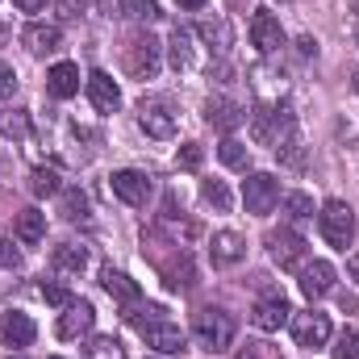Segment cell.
<instances>
[{
  "label": "cell",
  "instance_id": "cell-44",
  "mask_svg": "<svg viewBox=\"0 0 359 359\" xmlns=\"http://www.w3.org/2000/svg\"><path fill=\"white\" fill-rule=\"evenodd\" d=\"M4 38H8V25H4V21H0V42H4Z\"/></svg>",
  "mask_w": 359,
  "mask_h": 359
},
{
  "label": "cell",
  "instance_id": "cell-22",
  "mask_svg": "<svg viewBox=\"0 0 359 359\" xmlns=\"http://www.w3.org/2000/svg\"><path fill=\"white\" fill-rule=\"evenodd\" d=\"M50 264H55V271H63V276H84V271H88V247L63 243V247H55Z\"/></svg>",
  "mask_w": 359,
  "mask_h": 359
},
{
  "label": "cell",
  "instance_id": "cell-3",
  "mask_svg": "<svg viewBox=\"0 0 359 359\" xmlns=\"http://www.w3.org/2000/svg\"><path fill=\"white\" fill-rule=\"evenodd\" d=\"M192 339H196V347L217 355V351H226L234 343V318L226 309H201L192 318Z\"/></svg>",
  "mask_w": 359,
  "mask_h": 359
},
{
  "label": "cell",
  "instance_id": "cell-47",
  "mask_svg": "<svg viewBox=\"0 0 359 359\" xmlns=\"http://www.w3.org/2000/svg\"><path fill=\"white\" fill-rule=\"evenodd\" d=\"M8 359H21V355H8Z\"/></svg>",
  "mask_w": 359,
  "mask_h": 359
},
{
  "label": "cell",
  "instance_id": "cell-5",
  "mask_svg": "<svg viewBox=\"0 0 359 359\" xmlns=\"http://www.w3.org/2000/svg\"><path fill=\"white\" fill-rule=\"evenodd\" d=\"M318 226H322V238L334 247V251H347L351 238H355V213L347 201H326L318 209Z\"/></svg>",
  "mask_w": 359,
  "mask_h": 359
},
{
  "label": "cell",
  "instance_id": "cell-20",
  "mask_svg": "<svg viewBox=\"0 0 359 359\" xmlns=\"http://www.w3.org/2000/svg\"><path fill=\"white\" fill-rule=\"evenodd\" d=\"M21 42L29 46V55H50V50L63 46V29H59V25H42V21H34V25H25Z\"/></svg>",
  "mask_w": 359,
  "mask_h": 359
},
{
  "label": "cell",
  "instance_id": "cell-27",
  "mask_svg": "<svg viewBox=\"0 0 359 359\" xmlns=\"http://www.w3.org/2000/svg\"><path fill=\"white\" fill-rule=\"evenodd\" d=\"M84 359H126V347L113 334H96L84 343Z\"/></svg>",
  "mask_w": 359,
  "mask_h": 359
},
{
  "label": "cell",
  "instance_id": "cell-31",
  "mask_svg": "<svg viewBox=\"0 0 359 359\" xmlns=\"http://www.w3.org/2000/svg\"><path fill=\"white\" fill-rule=\"evenodd\" d=\"M121 13L130 21H159V0H121Z\"/></svg>",
  "mask_w": 359,
  "mask_h": 359
},
{
  "label": "cell",
  "instance_id": "cell-23",
  "mask_svg": "<svg viewBox=\"0 0 359 359\" xmlns=\"http://www.w3.org/2000/svg\"><path fill=\"white\" fill-rule=\"evenodd\" d=\"M13 234H17L25 247H38V243L46 238V213H42V209H21V213H17Z\"/></svg>",
  "mask_w": 359,
  "mask_h": 359
},
{
  "label": "cell",
  "instance_id": "cell-17",
  "mask_svg": "<svg viewBox=\"0 0 359 359\" xmlns=\"http://www.w3.org/2000/svg\"><path fill=\"white\" fill-rule=\"evenodd\" d=\"M205 121L230 134V130L243 126V109H238V100H230V96H209V100H205Z\"/></svg>",
  "mask_w": 359,
  "mask_h": 359
},
{
  "label": "cell",
  "instance_id": "cell-25",
  "mask_svg": "<svg viewBox=\"0 0 359 359\" xmlns=\"http://www.w3.org/2000/svg\"><path fill=\"white\" fill-rule=\"evenodd\" d=\"M168 55H172V67L176 72H188L192 67V34L188 29H172V42H168Z\"/></svg>",
  "mask_w": 359,
  "mask_h": 359
},
{
  "label": "cell",
  "instance_id": "cell-16",
  "mask_svg": "<svg viewBox=\"0 0 359 359\" xmlns=\"http://www.w3.org/2000/svg\"><path fill=\"white\" fill-rule=\"evenodd\" d=\"M0 339H4V347H29L34 339H38V326L29 322V313H0Z\"/></svg>",
  "mask_w": 359,
  "mask_h": 359
},
{
  "label": "cell",
  "instance_id": "cell-12",
  "mask_svg": "<svg viewBox=\"0 0 359 359\" xmlns=\"http://www.w3.org/2000/svg\"><path fill=\"white\" fill-rule=\"evenodd\" d=\"M288 301H284V292H268V297H259L255 305H251V326L255 330H264V334H271V330H280L284 322H288Z\"/></svg>",
  "mask_w": 359,
  "mask_h": 359
},
{
  "label": "cell",
  "instance_id": "cell-41",
  "mask_svg": "<svg viewBox=\"0 0 359 359\" xmlns=\"http://www.w3.org/2000/svg\"><path fill=\"white\" fill-rule=\"evenodd\" d=\"M234 359H264V347H259V343H247V347H243Z\"/></svg>",
  "mask_w": 359,
  "mask_h": 359
},
{
  "label": "cell",
  "instance_id": "cell-48",
  "mask_svg": "<svg viewBox=\"0 0 359 359\" xmlns=\"http://www.w3.org/2000/svg\"><path fill=\"white\" fill-rule=\"evenodd\" d=\"M50 359H59V355H50Z\"/></svg>",
  "mask_w": 359,
  "mask_h": 359
},
{
  "label": "cell",
  "instance_id": "cell-35",
  "mask_svg": "<svg viewBox=\"0 0 359 359\" xmlns=\"http://www.w3.org/2000/svg\"><path fill=\"white\" fill-rule=\"evenodd\" d=\"M330 355H334V359H359V330H343Z\"/></svg>",
  "mask_w": 359,
  "mask_h": 359
},
{
  "label": "cell",
  "instance_id": "cell-26",
  "mask_svg": "<svg viewBox=\"0 0 359 359\" xmlns=\"http://www.w3.org/2000/svg\"><path fill=\"white\" fill-rule=\"evenodd\" d=\"M59 213H63L67 222H84V217H88V196H84L80 188H63V192H59Z\"/></svg>",
  "mask_w": 359,
  "mask_h": 359
},
{
  "label": "cell",
  "instance_id": "cell-10",
  "mask_svg": "<svg viewBox=\"0 0 359 359\" xmlns=\"http://www.w3.org/2000/svg\"><path fill=\"white\" fill-rule=\"evenodd\" d=\"M109 188H113L117 201H126V205H134V209H142V205L151 201V176H147V172H134V168L113 172Z\"/></svg>",
  "mask_w": 359,
  "mask_h": 359
},
{
  "label": "cell",
  "instance_id": "cell-33",
  "mask_svg": "<svg viewBox=\"0 0 359 359\" xmlns=\"http://www.w3.org/2000/svg\"><path fill=\"white\" fill-rule=\"evenodd\" d=\"M38 292H42V301H46V305H55V309H67V305L76 301V297H72V292H67V288H63L59 280H46V276H42Z\"/></svg>",
  "mask_w": 359,
  "mask_h": 359
},
{
  "label": "cell",
  "instance_id": "cell-11",
  "mask_svg": "<svg viewBox=\"0 0 359 359\" xmlns=\"http://www.w3.org/2000/svg\"><path fill=\"white\" fill-rule=\"evenodd\" d=\"M92 322H96V309H92L88 301H72L63 313H59V322H55V334L63 339V343H76V339H84L92 330Z\"/></svg>",
  "mask_w": 359,
  "mask_h": 359
},
{
  "label": "cell",
  "instance_id": "cell-43",
  "mask_svg": "<svg viewBox=\"0 0 359 359\" xmlns=\"http://www.w3.org/2000/svg\"><path fill=\"white\" fill-rule=\"evenodd\" d=\"M180 8H205V0H176Z\"/></svg>",
  "mask_w": 359,
  "mask_h": 359
},
{
  "label": "cell",
  "instance_id": "cell-19",
  "mask_svg": "<svg viewBox=\"0 0 359 359\" xmlns=\"http://www.w3.org/2000/svg\"><path fill=\"white\" fill-rule=\"evenodd\" d=\"M46 92H50L55 100H72V96L80 92V67H76V63H55V67L46 72Z\"/></svg>",
  "mask_w": 359,
  "mask_h": 359
},
{
  "label": "cell",
  "instance_id": "cell-18",
  "mask_svg": "<svg viewBox=\"0 0 359 359\" xmlns=\"http://www.w3.org/2000/svg\"><path fill=\"white\" fill-rule=\"evenodd\" d=\"M330 288H334V268H330L326 259H313V264H305V268H301V292H305L309 301L326 297Z\"/></svg>",
  "mask_w": 359,
  "mask_h": 359
},
{
  "label": "cell",
  "instance_id": "cell-9",
  "mask_svg": "<svg viewBox=\"0 0 359 359\" xmlns=\"http://www.w3.org/2000/svg\"><path fill=\"white\" fill-rule=\"evenodd\" d=\"M292 343H297V347H305V351L326 347V343H330V318H326V313H318V309L297 313V318H292Z\"/></svg>",
  "mask_w": 359,
  "mask_h": 359
},
{
  "label": "cell",
  "instance_id": "cell-46",
  "mask_svg": "<svg viewBox=\"0 0 359 359\" xmlns=\"http://www.w3.org/2000/svg\"><path fill=\"white\" fill-rule=\"evenodd\" d=\"M355 46H359V29H355Z\"/></svg>",
  "mask_w": 359,
  "mask_h": 359
},
{
  "label": "cell",
  "instance_id": "cell-34",
  "mask_svg": "<svg viewBox=\"0 0 359 359\" xmlns=\"http://www.w3.org/2000/svg\"><path fill=\"white\" fill-rule=\"evenodd\" d=\"M0 134H4V138H25V134H29V113H21V109L0 113Z\"/></svg>",
  "mask_w": 359,
  "mask_h": 359
},
{
  "label": "cell",
  "instance_id": "cell-13",
  "mask_svg": "<svg viewBox=\"0 0 359 359\" xmlns=\"http://www.w3.org/2000/svg\"><path fill=\"white\" fill-rule=\"evenodd\" d=\"M243 255H247V238H243L238 230H217V234L209 238V259H213V268H234V264H243Z\"/></svg>",
  "mask_w": 359,
  "mask_h": 359
},
{
  "label": "cell",
  "instance_id": "cell-30",
  "mask_svg": "<svg viewBox=\"0 0 359 359\" xmlns=\"http://www.w3.org/2000/svg\"><path fill=\"white\" fill-rule=\"evenodd\" d=\"M29 192H34V196H59V192H63L59 172H50V168H38V172H29Z\"/></svg>",
  "mask_w": 359,
  "mask_h": 359
},
{
  "label": "cell",
  "instance_id": "cell-8",
  "mask_svg": "<svg viewBox=\"0 0 359 359\" xmlns=\"http://www.w3.org/2000/svg\"><path fill=\"white\" fill-rule=\"evenodd\" d=\"M126 72L134 80H155V72H159V42L151 34H138L126 46Z\"/></svg>",
  "mask_w": 359,
  "mask_h": 359
},
{
  "label": "cell",
  "instance_id": "cell-36",
  "mask_svg": "<svg viewBox=\"0 0 359 359\" xmlns=\"http://www.w3.org/2000/svg\"><path fill=\"white\" fill-rule=\"evenodd\" d=\"M201 159H205V155H201V147H196V142H184V147H180V168L196 172V168H201Z\"/></svg>",
  "mask_w": 359,
  "mask_h": 359
},
{
  "label": "cell",
  "instance_id": "cell-6",
  "mask_svg": "<svg viewBox=\"0 0 359 359\" xmlns=\"http://www.w3.org/2000/svg\"><path fill=\"white\" fill-rule=\"evenodd\" d=\"M268 255L280 271H301L309 264V247H305V238H301L297 230H271L268 234Z\"/></svg>",
  "mask_w": 359,
  "mask_h": 359
},
{
  "label": "cell",
  "instance_id": "cell-7",
  "mask_svg": "<svg viewBox=\"0 0 359 359\" xmlns=\"http://www.w3.org/2000/svg\"><path fill=\"white\" fill-rule=\"evenodd\" d=\"M243 205H247V213L268 217L271 209L280 205V180L271 176V172H251V176L243 180Z\"/></svg>",
  "mask_w": 359,
  "mask_h": 359
},
{
  "label": "cell",
  "instance_id": "cell-24",
  "mask_svg": "<svg viewBox=\"0 0 359 359\" xmlns=\"http://www.w3.org/2000/svg\"><path fill=\"white\" fill-rule=\"evenodd\" d=\"M196 34H201V38L209 42V50H217V55H226V50H230V42H234V38H230V21H226V17L201 21V25H196Z\"/></svg>",
  "mask_w": 359,
  "mask_h": 359
},
{
  "label": "cell",
  "instance_id": "cell-29",
  "mask_svg": "<svg viewBox=\"0 0 359 359\" xmlns=\"http://www.w3.org/2000/svg\"><path fill=\"white\" fill-rule=\"evenodd\" d=\"M201 196H205V205L217 209V213H230V205H234V196H230V188H226L222 180H205V184H201Z\"/></svg>",
  "mask_w": 359,
  "mask_h": 359
},
{
  "label": "cell",
  "instance_id": "cell-14",
  "mask_svg": "<svg viewBox=\"0 0 359 359\" xmlns=\"http://www.w3.org/2000/svg\"><path fill=\"white\" fill-rule=\"evenodd\" d=\"M251 46H255L259 55H276V50L284 46V29H280V21L271 17L268 8H259V13L251 17Z\"/></svg>",
  "mask_w": 359,
  "mask_h": 359
},
{
  "label": "cell",
  "instance_id": "cell-38",
  "mask_svg": "<svg viewBox=\"0 0 359 359\" xmlns=\"http://www.w3.org/2000/svg\"><path fill=\"white\" fill-rule=\"evenodd\" d=\"M0 268H8V271L21 268V255L13 251V243H0Z\"/></svg>",
  "mask_w": 359,
  "mask_h": 359
},
{
  "label": "cell",
  "instance_id": "cell-37",
  "mask_svg": "<svg viewBox=\"0 0 359 359\" xmlns=\"http://www.w3.org/2000/svg\"><path fill=\"white\" fill-rule=\"evenodd\" d=\"M13 92H17V72H13V67L0 59V100H8Z\"/></svg>",
  "mask_w": 359,
  "mask_h": 359
},
{
  "label": "cell",
  "instance_id": "cell-45",
  "mask_svg": "<svg viewBox=\"0 0 359 359\" xmlns=\"http://www.w3.org/2000/svg\"><path fill=\"white\" fill-rule=\"evenodd\" d=\"M355 92H359V72H355Z\"/></svg>",
  "mask_w": 359,
  "mask_h": 359
},
{
  "label": "cell",
  "instance_id": "cell-40",
  "mask_svg": "<svg viewBox=\"0 0 359 359\" xmlns=\"http://www.w3.org/2000/svg\"><path fill=\"white\" fill-rule=\"evenodd\" d=\"M13 4H17L21 13H42V8H46V0H13Z\"/></svg>",
  "mask_w": 359,
  "mask_h": 359
},
{
  "label": "cell",
  "instance_id": "cell-15",
  "mask_svg": "<svg viewBox=\"0 0 359 359\" xmlns=\"http://www.w3.org/2000/svg\"><path fill=\"white\" fill-rule=\"evenodd\" d=\"M84 88H88V100L96 113H113L121 104V88H117V80L109 72H92L88 80H84Z\"/></svg>",
  "mask_w": 359,
  "mask_h": 359
},
{
  "label": "cell",
  "instance_id": "cell-2",
  "mask_svg": "<svg viewBox=\"0 0 359 359\" xmlns=\"http://www.w3.org/2000/svg\"><path fill=\"white\" fill-rule=\"evenodd\" d=\"M292 130H297V121H292L288 104H259L251 113V138L259 147H276L280 151L284 142H292Z\"/></svg>",
  "mask_w": 359,
  "mask_h": 359
},
{
  "label": "cell",
  "instance_id": "cell-32",
  "mask_svg": "<svg viewBox=\"0 0 359 359\" xmlns=\"http://www.w3.org/2000/svg\"><path fill=\"white\" fill-rule=\"evenodd\" d=\"M284 213H288V222H309L313 217V201L305 192H288L284 196Z\"/></svg>",
  "mask_w": 359,
  "mask_h": 359
},
{
  "label": "cell",
  "instance_id": "cell-21",
  "mask_svg": "<svg viewBox=\"0 0 359 359\" xmlns=\"http://www.w3.org/2000/svg\"><path fill=\"white\" fill-rule=\"evenodd\" d=\"M100 284H104V292H109L113 301H121L126 309H130V305H138V297H142V288H138V284H134L126 271L104 268V271H100Z\"/></svg>",
  "mask_w": 359,
  "mask_h": 359
},
{
  "label": "cell",
  "instance_id": "cell-1",
  "mask_svg": "<svg viewBox=\"0 0 359 359\" xmlns=\"http://www.w3.org/2000/svg\"><path fill=\"white\" fill-rule=\"evenodd\" d=\"M126 322L147 339V347H155V351H163V355H184V351H188V334L180 330L176 322L163 318L159 305H147V309L130 305V309H126Z\"/></svg>",
  "mask_w": 359,
  "mask_h": 359
},
{
  "label": "cell",
  "instance_id": "cell-28",
  "mask_svg": "<svg viewBox=\"0 0 359 359\" xmlns=\"http://www.w3.org/2000/svg\"><path fill=\"white\" fill-rule=\"evenodd\" d=\"M217 159H222L226 168H234V172H247V168H251V151H247L238 138H226V142L217 147Z\"/></svg>",
  "mask_w": 359,
  "mask_h": 359
},
{
  "label": "cell",
  "instance_id": "cell-4",
  "mask_svg": "<svg viewBox=\"0 0 359 359\" xmlns=\"http://www.w3.org/2000/svg\"><path fill=\"white\" fill-rule=\"evenodd\" d=\"M176 126H180V113H176L172 100H163V96H147V100L138 104V130H142L147 138L168 142V138H176Z\"/></svg>",
  "mask_w": 359,
  "mask_h": 359
},
{
  "label": "cell",
  "instance_id": "cell-39",
  "mask_svg": "<svg viewBox=\"0 0 359 359\" xmlns=\"http://www.w3.org/2000/svg\"><path fill=\"white\" fill-rule=\"evenodd\" d=\"M80 13H84V0H59V17L63 21H76Z\"/></svg>",
  "mask_w": 359,
  "mask_h": 359
},
{
  "label": "cell",
  "instance_id": "cell-42",
  "mask_svg": "<svg viewBox=\"0 0 359 359\" xmlns=\"http://www.w3.org/2000/svg\"><path fill=\"white\" fill-rule=\"evenodd\" d=\"M347 271H351V280L359 284V251H351V255H347Z\"/></svg>",
  "mask_w": 359,
  "mask_h": 359
}]
</instances>
